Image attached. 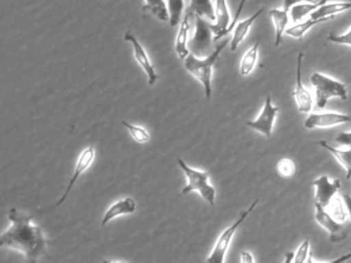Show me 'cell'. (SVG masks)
I'll use <instances>...</instances> for the list:
<instances>
[{
	"mask_svg": "<svg viewBox=\"0 0 351 263\" xmlns=\"http://www.w3.org/2000/svg\"><path fill=\"white\" fill-rule=\"evenodd\" d=\"M193 16L190 12H186V16L180 22V29L176 38V51L180 59L184 60L189 55V33L191 30L190 16Z\"/></svg>",
	"mask_w": 351,
	"mask_h": 263,
	"instance_id": "cell-17",
	"label": "cell"
},
{
	"mask_svg": "<svg viewBox=\"0 0 351 263\" xmlns=\"http://www.w3.org/2000/svg\"><path fill=\"white\" fill-rule=\"evenodd\" d=\"M276 171L282 178H291L295 173V162L291 158H281L277 164Z\"/></svg>",
	"mask_w": 351,
	"mask_h": 263,
	"instance_id": "cell-28",
	"label": "cell"
},
{
	"mask_svg": "<svg viewBox=\"0 0 351 263\" xmlns=\"http://www.w3.org/2000/svg\"><path fill=\"white\" fill-rule=\"evenodd\" d=\"M269 16L272 20L275 29V43L274 47H279L282 42L283 34L287 29V25L289 22V10H280V8H272L269 10Z\"/></svg>",
	"mask_w": 351,
	"mask_h": 263,
	"instance_id": "cell-18",
	"label": "cell"
},
{
	"mask_svg": "<svg viewBox=\"0 0 351 263\" xmlns=\"http://www.w3.org/2000/svg\"><path fill=\"white\" fill-rule=\"evenodd\" d=\"M278 112L279 107L273 105L270 95H268L265 99L260 114L254 121H248L246 125L258 133L262 134L265 137L270 138L273 134V127H274Z\"/></svg>",
	"mask_w": 351,
	"mask_h": 263,
	"instance_id": "cell-6",
	"label": "cell"
},
{
	"mask_svg": "<svg viewBox=\"0 0 351 263\" xmlns=\"http://www.w3.org/2000/svg\"><path fill=\"white\" fill-rule=\"evenodd\" d=\"M335 18V16H324V18H310L303 22L295 23L293 26L289 27L285 31L287 36L293 37L295 39H302L305 36L306 33L313 28L316 25L322 24V23L328 22V21Z\"/></svg>",
	"mask_w": 351,
	"mask_h": 263,
	"instance_id": "cell-19",
	"label": "cell"
},
{
	"mask_svg": "<svg viewBox=\"0 0 351 263\" xmlns=\"http://www.w3.org/2000/svg\"><path fill=\"white\" fill-rule=\"evenodd\" d=\"M246 1H247V0H241V1H240L235 16H234L233 20H232L231 25H230L229 29H228V34L234 30V27L237 24L238 18H239L240 14H241L242 10H243L244 6H245Z\"/></svg>",
	"mask_w": 351,
	"mask_h": 263,
	"instance_id": "cell-32",
	"label": "cell"
},
{
	"mask_svg": "<svg viewBox=\"0 0 351 263\" xmlns=\"http://www.w3.org/2000/svg\"><path fill=\"white\" fill-rule=\"evenodd\" d=\"M264 10L265 8H262L258 12H254L250 18H245V20L236 24V26L234 27L233 36H232L231 40H230V49H231L232 51H235L238 47L241 45L242 41L247 36L252 25L258 20V16L264 12Z\"/></svg>",
	"mask_w": 351,
	"mask_h": 263,
	"instance_id": "cell-15",
	"label": "cell"
},
{
	"mask_svg": "<svg viewBox=\"0 0 351 263\" xmlns=\"http://www.w3.org/2000/svg\"><path fill=\"white\" fill-rule=\"evenodd\" d=\"M240 262L254 263V258L252 253L248 252V251H241L240 252Z\"/></svg>",
	"mask_w": 351,
	"mask_h": 263,
	"instance_id": "cell-34",
	"label": "cell"
},
{
	"mask_svg": "<svg viewBox=\"0 0 351 263\" xmlns=\"http://www.w3.org/2000/svg\"><path fill=\"white\" fill-rule=\"evenodd\" d=\"M310 255V240H305L299 248L297 249L295 253V258L293 262L295 263H305L308 261V256Z\"/></svg>",
	"mask_w": 351,
	"mask_h": 263,
	"instance_id": "cell-29",
	"label": "cell"
},
{
	"mask_svg": "<svg viewBox=\"0 0 351 263\" xmlns=\"http://www.w3.org/2000/svg\"><path fill=\"white\" fill-rule=\"evenodd\" d=\"M260 49V41H256L252 47L246 51L240 62L239 72L242 76H248L256 67Z\"/></svg>",
	"mask_w": 351,
	"mask_h": 263,
	"instance_id": "cell-22",
	"label": "cell"
},
{
	"mask_svg": "<svg viewBox=\"0 0 351 263\" xmlns=\"http://www.w3.org/2000/svg\"><path fill=\"white\" fill-rule=\"evenodd\" d=\"M258 201H260V199H254L252 205H250L245 211L242 212L239 218H238L232 225H230L229 227L226 228V229L221 232V236H219L217 242H215V247H213V252L210 253L208 258L206 259L207 262H225L226 254H227L228 249H229L230 245H231L232 240H233L236 231H237L239 226L245 221L246 218L254 212V210L256 209V205H258Z\"/></svg>",
	"mask_w": 351,
	"mask_h": 263,
	"instance_id": "cell-5",
	"label": "cell"
},
{
	"mask_svg": "<svg viewBox=\"0 0 351 263\" xmlns=\"http://www.w3.org/2000/svg\"><path fill=\"white\" fill-rule=\"evenodd\" d=\"M94 158H95V150L93 147H87L82 151L80 154L79 158H77V164H75V174H73V178L71 179L69 186H67L66 190H65L64 195L61 197L60 201L57 203L56 205H60L63 201L66 199L67 195L71 192L73 189V185L77 182V179L81 176L82 173L85 172L92 162H93Z\"/></svg>",
	"mask_w": 351,
	"mask_h": 263,
	"instance_id": "cell-14",
	"label": "cell"
},
{
	"mask_svg": "<svg viewBox=\"0 0 351 263\" xmlns=\"http://www.w3.org/2000/svg\"><path fill=\"white\" fill-rule=\"evenodd\" d=\"M123 125L130 132L131 136L134 138L135 141L138 143H147L149 140V134L145 127H138V125H131L127 121H122Z\"/></svg>",
	"mask_w": 351,
	"mask_h": 263,
	"instance_id": "cell-27",
	"label": "cell"
},
{
	"mask_svg": "<svg viewBox=\"0 0 351 263\" xmlns=\"http://www.w3.org/2000/svg\"><path fill=\"white\" fill-rule=\"evenodd\" d=\"M136 210V203L134 199L131 197H125V199H119L116 203H112L108 211L104 214L102 218L101 225L104 226L114 219V218L119 217V216L127 215V214H133Z\"/></svg>",
	"mask_w": 351,
	"mask_h": 263,
	"instance_id": "cell-16",
	"label": "cell"
},
{
	"mask_svg": "<svg viewBox=\"0 0 351 263\" xmlns=\"http://www.w3.org/2000/svg\"><path fill=\"white\" fill-rule=\"evenodd\" d=\"M315 205V217L316 222L322 226L324 229L330 234V240L332 242H341L345 240L347 236V228L345 227L344 224L341 222L337 221L330 213H328L326 208L322 207L320 203H314Z\"/></svg>",
	"mask_w": 351,
	"mask_h": 263,
	"instance_id": "cell-8",
	"label": "cell"
},
{
	"mask_svg": "<svg viewBox=\"0 0 351 263\" xmlns=\"http://www.w3.org/2000/svg\"><path fill=\"white\" fill-rule=\"evenodd\" d=\"M328 213L337 220V221L345 222V220L348 217V214H347L346 207H345L344 201H343L342 197H336L330 201V205L326 208Z\"/></svg>",
	"mask_w": 351,
	"mask_h": 263,
	"instance_id": "cell-25",
	"label": "cell"
},
{
	"mask_svg": "<svg viewBox=\"0 0 351 263\" xmlns=\"http://www.w3.org/2000/svg\"><path fill=\"white\" fill-rule=\"evenodd\" d=\"M318 145L322 146L324 149L328 150V152L334 155V158L338 160L339 164L345 168L346 171V178L348 180L351 179V147L349 149L342 150L339 148L332 147L330 146L326 140H322L318 142Z\"/></svg>",
	"mask_w": 351,
	"mask_h": 263,
	"instance_id": "cell-20",
	"label": "cell"
},
{
	"mask_svg": "<svg viewBox=\"0 0 351 263\" xmlns=\"http://www.w3.org/2000/svg\"><path fill=\"white\" fill-rule=\"evenodd\" d=\"M184 0H167L168 14H169L170 26H178L182 20L184 12Z\"/></svg>",
	"mask_w": 351,
	"mask_h": 263,
	"instance_id": "cell-26",
	"label": "cell"
},
{
	"mask_svg": "<svg viewBox=\"0 0 351 263\" xmlns=\"http://www.w3.org/2000/svg\"><path fill=\"white\" fill-rule=\"evenodd\" d=\"M145 3L143 10L151 12L153 16L159 20L169 21V14H168L167 3L164 0H145Z\"/></svg>",
	"mask_w": 351,
	"mask_h": 263,
	"instance_id": "cell-24",
	"label": "cell"
},
{
	"mask_svg": "<svg viewBox=\"0 0 351 263\" xmlns=\"http://www.w3.org/2000/svg\"><path fill=\"white\" fill-rule=\"evenodd\" d=\"M310 82L315 92L316 104L319 108H324L330 99L338 98L345 101L348 98L346 84L330 76L315 71L310 76Z\"/></svg>",
	"mask_w": 351,
	"mask_h": 263,
	"instance_id": "cell-3",
	"label": "cell"
},
{
	"mask_svg": "<svg viewBox=\"0 0 351 263\" xmlns=\"http://www.w3.org/2000/svg\"><path fill=\"white\" fill-rule=\"evenodd\" d=\"M11 226L0 236V247L23 253L29 261L48 256V242L40 226L32 222V216L16 208L9 211Z\"/></svg>",
	"mask_w": 351,
	"mask_h": 263,
	"instance_id": "cell-1",
	"label": "cell"
},
{
	"mask_svg": "<svg viewBox=\"0 0 351 263\" xmlns=\"http://www.w3.org/2000/svg\"><path fill=\"white\" fill-rule=\"evenodd\" d=\"M124 38L125 40L128 41V42L132 45L135 60H136L137 63L141 66V68L147 73L149 86H154L157 82L158 74L156 72L155 67L152 64L151 60H149V55L145 51V47L137 40L135 35L133 33L129 32V31L125 34Z\"/></svg>",
	"mask_w": 351,
	"mask_h": 263,
	"instance_id": "cell-12",
	"label": "cell"
},
{
	"mask_svg": "<svg viewBox=\"0 0 351 263\" xmlns=\"http://www.w3.org/2000/svg\"><path fill=\"white\" fill-rule=\"evenodd\" d=\"M229 41V39H226L207 57L199 58L198 55L190 53V55L184 60V65L186 71L190 72L202 84L207 100L210 99L211 92H213L211 82H213V68H215L219 55L227 47Z\"/></svg>",
	"mask_w": 351,
	"mask_h": 263,
	"instance_id": "cell-2",
	"label": "cell"
},
{
	"mask_svg": "<svg viewBox=\"0 0 351 263\" xmlns=\"http://www.w3.org/2000/svg\"><path fill=\"white\" fill-rule=\"evenodd\" d=\"M304 53H299L297 60V73H295V90H293V98L297 104L298 110L301 113L309 114L313 107V98L309 90L305 88L302 82V62H303Z\"/></svg>",
	"mask_w": 351,
	"mask_h": 263,
	"instance_id": "cell-11",
	"label": "cell"
},
{
	"mask_svg": "<svg viewBox=\"0 0 351 263\" xmlns=\"http://www.w3.org/2000/svg\"><path fill=\"white\" fill-rule=\"evenodd\" d=\"M351 115L336 111H322V112L309 113L304 121L306 129H326L350 123Z\"/></svg>",
	"mask_w": 351,
	"mask_h": 263,
	"instance_id": "cell-7",
	"label": "cell"
},
{
	"mask_svg": "<svg viewBox=\"0 0 351 263\" xmlns=\"http://www.w3.org/2000/svg\"><path fill=\"white\" fill-rule=\"evenodd\" d=\"M326 40L336 45H348L351 47V28L344 34H334L330 32L326 37Z\"/></svg>",
	"mask_w": 351,
	"mask_h": 263,
	"instance_id": "cell-30",
	"label": "cell"
},
{
	"mask_svg": "<svg viewBox=\"0 0 351 263\" xmlns=\"http://www.w3.org/2000/svg\"><path fill=\"white\" fill-rule=\"evenodd\" d=\"M314 188H315V201L320 203L322 207L328 208L330 201L336 197L337 193L340 191L342 184L339 179L330 180L326 175L316 178L312 182Z\"/></svg>",
	"mask_w": 351,
	"mask_h": 263,
	"instance_id": "cell-10",
	"label": "cell"
},
{
	"mask_svg": "<svg viewBox=\"0 0 351 263\" xmlns=\"http://www.w3.org/2000/svg\"><path fill=\"white\" fill-rule=\"evenodd\" d=\"M316 2L315 0H283V8L285 10H289L293 8L295 4L302 3V2Z\"/></svg>",
	"mask_w": 351,
	"mask_h": 263,
	"instance_id": "cell-33",
	"label": "cell"
},
{
	"mask_svg": "<svg viewBox=\"0 0 351 263\" xmlns=\"http://www.w3.org/2000/svg\"><path fill=\"white\" fill-rule=\"evenodd\" d=\"M335 142L341 146L351 147V132H342L335 138Z\"/></svg>",
	"mask_w": 351,
	"mask_h": 263,
	"instance_id": "cell-31",
	"label": "cell"
},
{
	"mask_svg": "<svg viewBox=\"0 0 351 263\" xmlns=\"http://www.w3.org/2000/svg\"><path fill=\"white\" fill-rule=\"evenodd\" d=\"M328 0H319V1L316 2H307V3L302 2V3L295 4L289 10V16H291V22L293 24L301 22L308 14H311L318 8L328 3Z\"/></svg>",
	"mask_w": 351,
	"mask_h": 263,
	"instance_id": "cell-21",
	"label": "cell"
},
{
	"mask_svg": "<svg viewBox=\"0 0 351 263\" xmlns=\"http://www.w3.org/2000/svg\"><path fill=\"white\" fill-rule=\"evenodd\" d=\"M196 16L195 22V32L191 40V47L194 49V55H204L205 53L210 49L213 40V31L211 24H209L205 18Z\"/></svg>",
	"mask_w": 351,
	"mask_h": 263,
	"instance_id": "cell-9",
	"label": "cell"
},
{
	"mask_svg": "<svg viewBox=\"0 0 351 263\" xmlns=\"http://www.w3.org/2000/svg\"><path fill=\"white\" fill-rule=\"evenodd\" d=\"M215 24H211L213 31V40L217 41L228 34L231 25V14L228 8L227 0H215Z\"/></svg>",
	"mask_w": 351,
	"mask_h": 263,
	"instance_id": "cell-13",
	"label": "cell"
},
{
	"mask_svg": "<svg viewBox=\"0 0 351 263\" xmlns=\"http://www.w3.org/2000/svg\"><path fill=\"white\" fill-rule=\"evenodd\" d=\"M188 12L195 16H200L210 21H215V5H213V0H191Z\"/></svg>",
	"mask_w": 351,
	"mask_h": 263,
	"instance_id": "cell-23",
	"label": "cell"
},
{
	"mask_svg": "<svg viewBox=\"0 0 351 263\" xmlns=\"http://www.w3.org/2000/svg\"><path fill=\"white\" fill-rule=\"evenodd\" d=\"M293 258H295V253L293 252H287L285 256V263H291L293 262Z\"/></svg>",
	"mask_w": 351,
	"mask_h": 263,
	"instance_id": "cell-36",
	"label": "cell"
},
{
	"mask_svg": "<svg viewBox=\"0 0 351 263\" xmlns=\"http://www.w3.org/2000/svg\"><path fill=\"white\" fill-rule=\"evenodd\" d=\"M178 166L186 175V185L182 189V195H188L195 191L198 192L209 205H215L217 192L215 187L209 183L208 173L188 166L182 158H178Z\"/></svg>",
	"mask_w": 351,
	"mask_h": 263,
	"instance_id": "cell-4",
	"label": "cell"
},
{
	"mask_svg": "<svg viewBox=\"0 0 351 263\" xmlns=\"http://www.w3.org/2000/svg\"><path fill=\"white\" fill-rule=\"evenodd\" d=\"M343 201H344L345 207H346L347 214L351 219V195L349 193H344L342 195Z\"/></svg>",
	"mask_w": 351,
	"mask_h": 263,
	"instance_id": "cell-35",
	"label": "cell"
}]
</instances>
